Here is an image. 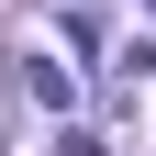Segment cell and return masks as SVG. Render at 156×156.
<instances>
[{
    "mask_svg": "<svg viewBox=\"0 0 156 156\" xmlns=\"http://www.w3.org/2000/svg\"><path fill=\"white\" fill-rule=\"evenodd\" d=\"M23 89H34V101H45V112H78V78L56 67V56H34V67H23Z\"/></svg>",
    "mask_w": 156,
    "mask_h": 156,
    "instance_id": "cell-1",
    "label": "cell"
},
{
    "mask_svg": "<svg viewBox=\"0 0 156 156\" xmlns=\"http://www.w3.org/2000/svg\"><path fill=\"white\" fill-rule=\"evenodd\" d=\"M56 156H101V134H78V123H67V134H56Z\"/></svg>",
    "mask_w": 156,
    "mask_h": 156,
    "instance_id": "cell-2",
    "label": "cell"
}]
</instances>
